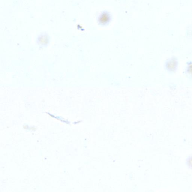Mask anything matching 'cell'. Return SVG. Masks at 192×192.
Masks as SVG:
<instances>
[{"mask_svg": "<svg viewBox=\"0 0 192 192\" xmlns=\"http://www.w3.org/2000/svg\"><path fill=\"white\" fill-rule=\"evenodd\" d=\"M188 166L189 167L192 168V158H190V159L188 161Z\"/></svg>", "mask_w": 192, "mask_h": 192, "instance_id": "obj_1", "label": "cell"}]
</instances>
